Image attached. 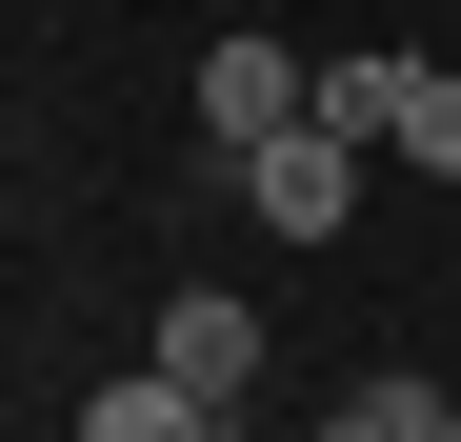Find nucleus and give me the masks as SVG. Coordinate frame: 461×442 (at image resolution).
<instances>
[{
	"instance_id": "3",
	"label": "nucleus",
	"mask_w": 461,
	"mask_h": 442,
	"mask_svg": "<svg viewBox=\"0 0 461 442\" xmlns=\"http://www.w3.org/2000/svg\"><path fill=\"white\" fill-rule=\"evenodd\" d=\"M301 101H321V60H281V41H221V60H201V141H221V161H241V141H281Z\"/></svg>"
},
{
	"instance_id": "5",
	"label": "nucleus",
	"mask_w": 461,
	"mask_h": 442,
	"mask_svg": "<svg viewBox=\"0 0 461 442\" xmlns=\"http://www.w3.org/2000/svg\"><path fill=\"white\" fill-rule=\"evenodd\" d=\"M402 81H421V60L361 41V60H321V121H341V141H402Z\"/></svg>"
},
{
	"instance_id": "8",
	"label": "nucleus",
	"mask_w": 461,
	"mask_h": 442,
	"mask_svg": "<svg viewBox=\"0 0 461 442\" xmlns=\"http://www.w3.org/2000/svg\"><path fill=\"white\" fill-rule=\"evenodd\" d=\"M201 442H261V422H241V402H221V422H201Z\"/></svg>"
},
{
	"instance_id": "4",
	"label": "nucleus",
	"mask_w": 461,
	"mask_h": 442,
	"mask_svg": "<svg viewBox=\"0 0 461 442\" xmlns=\"http://www.w3.org/2000/svg\"><path fill=\"white\" fill-rule=\"evenodd\" d=\"M441 402H461V382H421V362H361V382L321 402V442H441Z\"/></svg>"
},
{
	"instance_id": "9",
	"label": "nucleus",
	"mask_w": 461,
	"mask_h": 442,
	"mask_svg": "<svg viewBox=\"0 0 461 442\" xmlns=\"http://www.w3.org/2000/svg\"><path fill=\"white\" fill-rule=\"evenodd\" d=\"M441 442H461V402H441Z\"/></svg>"
},
{
	"instance_id": "1",
	"label": "nucleus",
	"mask_w": 461,
	"mask_h": 442,
	"mask_svg": "<svg viewBox=\"0 0 461 442\" xmlns=\"http://www.w3.org/2000/svg\"><path fill=\"white\" fill-rule=\"evenodd\" d=\"M361 161H381V141H341L321 101H301L281 141H241V221H261V242H341V221H361Z\"/></svg>"
},
{
	"instance_id": "7",
	"label": "nucleus",
	"mask_w": 461,
	"mask_h": 442,
	"mask_svg": "<svg viewBox=\"0 0 461 442\" xmlns=\"http://www.w3.org/2000/svg\"><path fill=\"white\" fill-rule=\"evenodd\" d=\"M402 161H421V181H461V60H421V81H402Z\"/></svg>"
},
{
	"instance_id": "2",
	"label": "nucleus",
	"mask_w": 461,
	"mask_h": 442,
	"mask_svg": "<svg viewBox=\"0 0 461 442\" xmlns=\"http://www.w3.org/2000/svg\"><path fill=\"white\" fill-rule=\"evenodd\" d=\"M140 362H161V382L221 422V402H241L261 382V302H241V281H181V302H161V342H140Z\"/></svg>"
},
{
	"instance_id": "6",
	"label": "nucleus",
	"mask_w": 461,
	"mask_h": 442,
	"mask_svg": "<svg viewBox=\"0 0 461 442\" xmlns=\"http://www.w3.org/2000/svg\"><path fill=\"white\" fill-rule=\"evenodd\" d=\"M81 442H201V402L140 362V382H101V402H81Z\"/></svg>"
}]
</instances>
